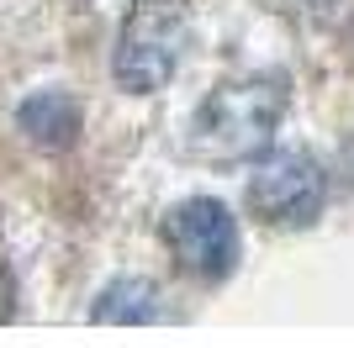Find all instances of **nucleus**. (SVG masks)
<instances>
[{
    "instance_id": "20e7f679",
    "label": "nucleus",
    "mask_w": 354,
    "mask_h": 348,
    "mask_svg": "<svg viewBox=\"0 0 354 348\" xmlns=\"http://www.w3.org/2000/svg\"><path fill=\"white\" fill-rule=\"evenodd\" d=\"M249 206L270 227H307L328 206V169L301 148H275L254 164Z\"/></svg>"
},
{
    "instance_id": "39448f33",
    "label": "nucleus",
    "mask_w": 354,
    "mask_h": 348,
    "mask_svg": "<svg viewBox=\"0 0 354 348\" xmlns=\"http://www.w3.org/2000/svg\"><path fill=\"white\" fill-rule=\"evenodd\" d=\"M16 127L27 132V143L48 148V153H64L85 132V111H80V101L69 90H32L27 101L16 106Z\"/></svg>"
},
{
    "instance_id": "6e6552de",
    "label": "nucleus",
    "mask_w": 354,
    "mask_h": 348,
    "mask_svg": "<svg viewBox=\"0 0 354 348\" xmlns=\"http://www.w3.org/2000/svg\"><path fill=\"white\" fill-rule=\"evenodd\" d=\"M339 164H344V180H349V185H354V137H349V143H344V153H339Z\"/></svg>"
},
{
    "instance_id": "423d86ee",
    "label": "nucleus",
    "mask_w": 354,
    "mask_h": 348,
    "mask_svg": "<svg viewBox=\"0 0 354 348\" xmlns=\"http://www.w3.org/2000/svg\"><path fill=\"white\" fill-rule=\"evenodd\" d=\"M159 317H164V290L143 275H117L90 306V322H106V327H138V322Z\"/></svg>"
},
{
    "instance_id": "7ed1b4c3",
    "label": "nucleus",
    "mask_w": 354,
    "mask_h": 348,
    "mask_svg": "<svg viewBox=\"0 0 354 348\" xmlns=\"http://www.w3.org/2000/svg\"><path fill=\"white\" fill-rule=\"evenodd\" d=\"M164 248L175 253V264L185 275L207 280H227L243 259V238H238L233 211L217 201V195H191L164 211Z\"/></svg>"
},
{
    "instance_id": "f257e3e1",
    "label": "nucleus",
    "mask_w": 354,
    "mask_h": 348,
    "mask_svg": "<svg viewBox=\"0 0 354 348\" xmlns=\"http://www.w3.org/2000/svg\"><path fill=\"white\" fill-rule=\"evenodd\" d=\"M286 101L291 95L281 74H249V79L217 85L191 116V153L212 164L265 159L286 116Z\"/></svg>"
},
{
    "instance_id": "0eeeda50",
    "label": "nucleus",
    "mask_w": 354,
    "mask_h": 348,
    "mask_svg": "<svg viewBox=\"0 0 354 348\" xmlns=\"http://www.w3.org/2000/svg\"><path fill=\"white\" fill-rule=\"evenodd\" d=\"M11 306H16V285H11V275L0 269V322L11 317Z\"/></svg>"
},
{
    "instance_id": "f03ea898",
    "label": "nucleus",
    "mask_w": 354,
    "mask_h": 348,
    "mask_svg": "<svg viewBox=\"0 0 354 348\" xmlns=\"http://www.w3.org/2000/svg\"><path fill=\"white\" fill-rule=\"evenodd\" d=\"M185 43H191V6L185 0H138L117 32L111 79L127 95H159L180 74Z\"/></svg>"
}]
</instances>
